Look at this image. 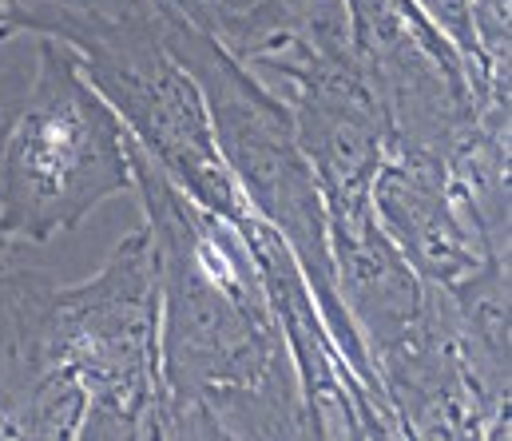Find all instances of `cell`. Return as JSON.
<instances>
[{
    "label": "cell",
    "instance_id": "6da1fadb",
    "mask_svg": "<svg viewBox=\"0 0 512 441\" xmlns=\"http://www.w3.org/2000/svg\"><path fill=\"white\" fill-rule=\"evenodd\" d=\"M159 279L151 438H310L298 374L243 231L195 203L128 132Z\"/></svg>",
    "mask_w": 512,
    "mask_h": 441
},
{
    "label": "cell",
    "instance_id": "7a4b0ae2",
    "mask_svg": "<svg viewBox=\"0 0 512 441\" xmlns=\"http://www.w3.org/2000/svg\"><path fill=\"white\" fill-rule=\"evenodd\" d=\"M155 4L163 16V40H167L171 56L179 60V68L195 80V88L207 104L215 147H219L227 171L235 175L251 215H258L262 223H270L282 235V243L290 247V255L298 259V267L310 283L318 314H322L330 338L338 342L350 374L358 378V386L366 390L374 410L397 434V418L385 402L382 374H378V366L338 294V283H334L326 195H322V183H318L306 151L298 147L290 108L251 68H243L227 48H219L203 28H195L179 8H171L167 0H155Z\"/></svg>",
    "mask_w": 512,
    "mask_h": 441
},
{
    "label": "cell",
    "instance_id": "3957f363",
    "mask_svg": "<svg viewBox=\"0 0 512 441\" xmlns=\"http://www.w3.org/2000/svg\"><path fill=\"white\" fill-rule=\"evenodd\" d=\"M24 28L72 48L84 80L108 100L131 140L195 203L235 227L251 215L215 147L195 80L163 40L155 0H0V40Z\"/></svg>",
    "mask_w": 512,
    "mask_h": 441
},
{
    "label": "cell",
    "instance_id": "277c9868",
    "mask_svg": "<svg viewBox=\"0 0 512 441\" xmlns=\"http://www.w3.org/2000/svg\"><path fill=\"white\" fill-rule=\"evenodd\" d=\"M128 187V128L72 48L40 36L36 76L0 144V243L40 247Z\"/></svg>",
    "mask_w": 512,
    "mask_h": 441
},
{
    "label": "cell",
    "instance_id": "5b68a950",
    "mask_svg": "<svg viewBox=\"0 0 512 441\" xmlns=\"http://www.w3.org/2000/svg\"><path fill=\"white\" fill-rule=\"evenodd\" d=\"M56 342L88 390L76 438H151L159 390V279L151 231L139 227L100 275L56 287Z\"/></svg>",
    "mask_w": 512,
    "mask_h": 441
},
{
    "label": "cell",
    "instance_id": "8992f818",
    "mask_svg": "<svg viewBox=\"0 0 512 441\" xmlns=\"http://www.w3.org/2000/svg\"><path fill=\"white\" fill-rule=\"evenodd\" d=\"M251 255H255L262 283L270 294L278 330L286 338L294 374H298V394L306 410V434L310 438H397L393 426L374 410L358 378L350 374L338 342L330 338L318 302L310 294V283L282 243V235L262 223L258 215H247L239 223Z\"/></svg>",
    "mask_w": 512,
    "mask_h": 441
},
{
    "label": "cell",
    "instance_id": "52a82bcc",
    "mask_svg": "<svg viewBox=\"0 0 512 441\" xmlns=\"http://www.w3.org/2000/svg\"><path fill=\"white\" fill-rule=\"evenodd\" d=\"M370 207L421 283L457 287L489 259V247L461 215L445 163L417 151H385L370 183Z\"/></svg>",
    "mask_w": 512,
    "mask_h": 441
},
{
    "label": "cell",
    "instance_id": "ba28073f",
    "mask_svg": "<svg viewBox=\"0 0 512 441\" xmlns=\"http://www.w3.org/2000/svg\"><path fill=\"white\" fill-rule=\"evenodd\" d=\"M326 215H330L334 283L370 358H378L393 342H401L409 326L421 318L425 283L393 247L370 203L326 207Z\"/></svg>",
    "mask_w": 512,
    "mask_h": 441
}]
</instances>
